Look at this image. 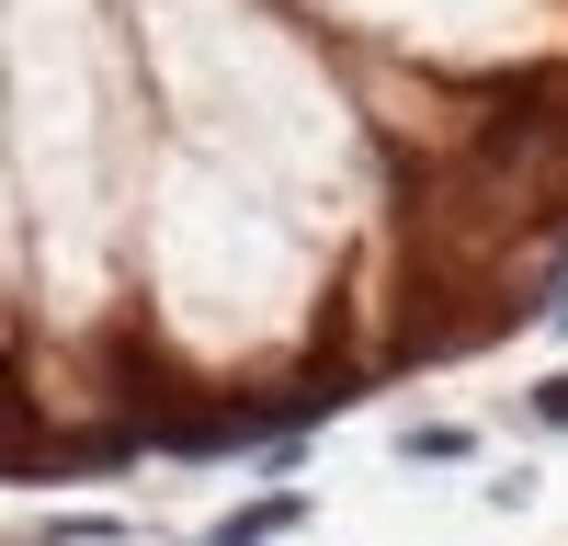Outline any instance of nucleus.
I'll return each mask as SVG.
<instances>
[{
  "mask_svg": "<svg viewBox=\"0 0 568 546\" xmlns=\"http://www.w3.org/2000/svg\"><path fill=\"white\" fill-rule=\"evenodd\" d=\"M284 524H307V501H296V489H284V501H251V513H227L205 546H273Z\"/></svg>",
  "mask_w": 568,
  "mask_h": 546,
  "instance_id": "f257e3e1",
  "label": "nucleus"
},
{
  "mask_svg": "<svg viewBox=\"0 0 568 546\" xmlns=\"http://www.w3.org/2000/svg\"><path fill=\"white\" fill-rule=\"evenodd\" d=\"M409 467H466V433H444V422L409 433Z\"/></svg>",
  "mask_w": 568,
  "mask_h": 546,
  "instance_id": "f03ea898",
  "label": "nucleus"
},
{
  "mask_svg": "<svg viewBox=\"0 0 568 546\" xmlns=\"http://www.w3.org/2000/svg\"><path fill=\"white\" fill-rule=\"evenodd\" d=\"M535 422H557V433H568V376H546V387H535Z\"/></svg>",
  "mask_w": 568,
  "mask_h": 546,
  "instance_id": "7ed1b4c3",
  "label": "nucleus"
}]
</instances>
